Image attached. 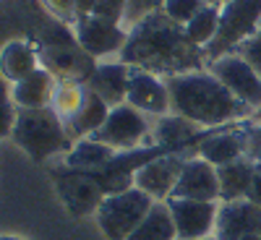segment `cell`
<instances>
[{
    "label": "cell",
    "instance_id": "cell-18",
    "mask_svg": "<svg viewBox=\"0 0 261 240\" xmlns=\"http://www.w3.org/2000/svg\"><path fill=\"white\" fill-rule=\"evenodd\" d=\"M58 89V78L47 68H37L27 78L13 84V102L18 110H42V107H53V97Z\"/></svg>",
    "mask_w": 261,
    "mask_h": 240
},
{
    "label": "cell",
    "instance_id": "cell-5",
    "mask_svg": "<svg viewBox=\"0 0 261 240\" xmlns=\"http://www.w3.org/2000/svg\"><path fill=\"white\" fill-rule=\"evenodd\" d=\"M258 29H261V0H225L220 11L217 37L204 47L206 60L212 63L227 52H235Z\"/></svg>",
    "mask_w": 261,
    "mask_h": 240
},
{
    "label": "cell",
    "instance_id": "cell-21",
    "mask_svg": "<svg viewBox=\"0 0 261 240\" xmlns=\"http://www.w3.org/2000/svg\"><path fill=\"white\" fill-rule=\"evenodd\" d=\"M256 172V162L248 157H241L230 165L217 167V178H220V201H241L248 196L251 180Z\"/></svg>",
    "mask_w": 261,
    "mask_h": 240
},
{
    "label": "cell",
    "instance_id": "cell-29",
    "mask_svg": "<svg viewBox=\"0 0 261 240\" xmlns=\"http://www.w3.org/2000/svg\"><path fill=\"white\" fill-rule=\"evenodd\" d=\"M125 11H128V0H94L92 6V16L113 21V24H123Z\"/></svg>",
    "mask_w": 261,
    "mask_h": 240
},
{
    "label": "cell",
    "instance_id": "cell-26",
    "mask_svg": "<svg viewBox=\"0 0 261 240\" xmlns=\"http://www.w3.org/2000/svg\"><path fill=\"white\" fill-rule=\"evenodd\" d=\"M42 3H45V8H47L58 21L73 26L79 18H84V16L92 13L94 0H42Z\"/></svg>",
    "mask_w": 261,
    "mask_h": 240
},
{
    "label": "cell",
    "instance_id": "cell-27",
    "mask_svg": "<svg viewBox=\"0 0 261 240\" xmlns=\"http://www.w3.org/2000/svg\"><path fill=\"white\" fill-rule=\"evenodd\" d=\"M206 6H209L206 0H165L162 11H165L167 18L175 21V24L186 26L188 21H191L196 13H199L201 8H206Z\"/></svg>",
    "mask_w": 261,
    "mask_h": 240
},
{
    "label": "cell",
    "instance_id": "cell-28",
    "mask_svg": "<svg viewBox=\"0 0 261 240\" xmlns=\"http://www.w3.org/2000/svg\"><path fill=\"white\" fill-rule=\"evenodd\" d=\"M16 102H13V94L8 89V81L0 78V139H6L13 134V125H16Z\"/></svg>",
    "mask_w": 261,
    "mask_h": 240
},
{
    "label": "cell",
    "instance_id": "cell-10",
    "mask_svg": "<svg viewBox=\"0 0 261 240\" xmlns=\"http://www.w3.org/2000/svg\"><path fill=\"white\" fill-rule=\"evenodd\" d=\"M222 201H193V199H167L178 240H201L214 237L217 214Z\"/></svg>",
    "mask_w": 261,
    "mask_h": 240
},
{
    "label": "cell",
    "instance_id": "cell-1",
    "mask_svg": "<svg viewBox=\"0 0 261 240\" xmlns=\"http://www.w3.org/2000/svg\"><path fill=\"white\" fill-rule=\"evenodd\" d=\"M204 47L193 45L186 29L154 11L128 29V42L120 52V63L149 71L160 78L204 71Z\"/></svg>",
    "mask_w": 261,
    "mask_h": 240
},
{
    "label": "cell",
    "instance_id": "cell-22",
    "mask_svg": "<svg viewBox=\"0 0 261 240\" xmlns=\"http://www.w3.org/2000/svg\"><path fill=\"white\" fill-rule=\"evenodd\" d=\"M118 151L113 146H107L102 141H94V139H81L73 144V149L63 157L65 165H71L76 170H86V172H97L102 167H107L113 159H115Z\"/></svg>",
    "mask_w": 261,
    "mask_h": 240
},
{
    "label": "cell",
    "instance_id": "cell-3",
    "mask_svg": "<svg viewBox=\"0 0 261 240\" xmlns=\"http://www.w3.org/2000/svg\"><path fill=\"white\" fill-rule=\"evenodd\" d=\"M37 52L42 68H47L58 81L89 84L97 71V60L79 45L76 32L63 21H53L37 32Z\"/></svg>",
    "mask_w": 261,
    "mask_h": 240
},
{
    "label": "cell",
    "instance_id": "cell-15",
    "mask_svg": "<svg viewBox=\"0 0 261 240\" xmlns=\"http://www.w3.org/2000/svg\"><path fill=\"white\" fill-rule=\"evenodd\" d=\"M246 149H248V128L222 125V128H212V134L204 141H199L196 157L206 159L214 167H222V165H230L235 159L246 157Z\"/></svg>",
    "mask_w": 261,
    "mask_h": 240
},
{
    "label": "cell",
    "instance_id": "cell-6",
    "mask_svg": "<svg viewBox=\"0 0 261 240\" xmlns=\"http://www.w3.org/2000/svg\"><path fill=\"white\" fill-rule=\"evenodd\" d=\"M151 206H154V199L134 185L123 193L105 196L97 209V225L107 240H128V235L141 225Z\"/></svg>",
    "mask_w": 261,
    "mask_h": 240
},
{
    "label": "cell",
    "instance_id": "cell-4",
    "mask_svg": "<svg viewBox=\"0 0 261 240\" xmlns=\"http://www.w3.org/2000/svg\"><path fill=\"white\" fill-rule=\"evenodd\" d=\"M11 139L24 149L34 162H47L53 157L68 154L76 144L68 134V128H65V123L60 120V115L53 107L18 110Z\"/></svg>",
    "mask_w": 261,
    "mask_h": 240
},
{
    "label": "cell",
    "instance_id": "cell-16",
    "mask_svg": "<svg viewBox=\"0 0 261 240\" xmlns=\"http://www.w3.org/2000/svg\"><path fill=\"white\" fill-rule=\"evenodd\" d=\"M170 199H193V201H220V178L217 167L201 157H188L180 172L178 185Z\"/></svg>",
    "mask_w": 261,
    "mask_h": 240
},
{
    "label": "cell",
    "instance_id": "cell-8",
    "mask_svg": "<svg viewBox=\"0 0 261 240\" xmlns=\"http://www.w3.org/2000/svg\"><path fill=\"white\" fill-rule=\"evenodd\" d=\"M149 134V120L144 113H139L136 107L118 104L110 110L105 125L92 136L94 141H102L107 146H113L115 151H130V149H139L141 141Z\"/></svg>",
    "mask_w": 261,
    "mask_h": 240
},
{
    "label": "cell",
    "instance_id": "cell-13",
    "mask_svg": "<svg viewBox=\"0 0 261 240\" xmlns=\"http://www.w3.org/2000/svg\"><path fill=\"white\" fill-rule=\"evenodd\" d=\"M212 134V128H201L193 120L172 113V115H162L154 125V139L151 146H165L175 154H186V157H196V146L199 141H204Z\"/></svg>",
    "mask_w": 261,
    "mask_h": 240
},
{
    "label": "cell",
    "instance_id": "cell-33",
    "mask_svg": "<svg viewBox=\"0 0 261 240\" xmlns=\"http://www.w3.org/2000/svg\"><path fill=\"white\" fill-rule=\"evenodd\" d=\"M246 199L261 209V165H256V172H253V180H251V188H248Z\"/></svg>",
    "mask_w": 261,
    "mask_h": 240
},
{
    "label": "cell",
    "instance_id": "cell-17",
    "mask_svg": "<svg viewBox=\"0 0 261 240\" xmlns=\"http://www.w3.org/2000/svg\"><path fill=\"white\" fill-rule=\"evenodd\" d=\"M186 159H188L186 154H165L154 162L144 165L136 172V188L149 193L154 201H167L172 196V188L180 180Z\"/></svg>",
    "mask_w": 261,
    "mask_h": 240
},
{
    "label": "cell",
    "instance_id": "cell-19",
    "mask_svg": "<svg viewBox=\"0 0 261 240\" xmlns=\"http://www.w3.org/2000/svg\"><path fill=\"white\" fill-rule=\"evenodd\" d=\"M128 81H130V65L118 60V63H97V71L92 73L86 86L110 107H118V104H125Z\"/></svg>",
    "mask_w": 261,
    "mask_h": 240
},
{
    "label": "cell",
    "instance_id": "cell-30",
    "mask_svg": "<svg viewBox=\"0 0 261 240\" xmlns=\"http://www.w3.org/2000/svg\"><path fill=\"white\" fill-rule=\"evenodd\" d=\"M162 6H165V0H128V11H125L123 24L134 26V24H139L144 16L154 13V11H162Z\"/></svg>",
    "mask_w": 261,
    "mask_h": 240
},
{
    "label": "cell",
    "instance_id": "cell-37",
    "mask_svg": "<svg viewBox=\"0 0 261 240\" xmlns=\"http://www.w3.org/2000/svg\"><path fill=\"white\" fill-rule=\"evenodd\" d=\"M258 125H261V123H258Z\"/></svg>",
    "mask_w": 261,
    "mask_h": 240
},
{
    "label": "cell",
    "instance_id": "cell-2",
    "mask_svg": "<svg viewBox=\"0 0 261 240\" xmlns=\"http://www.w3.org/2000/svg\"><path fill=\"white\" fill-rule=\"evenodd\" d=\"M170 89L172 113L193 120L201 128H222L235 120L253 118V107L238 99L227 86L209 71H193L165 78Z\"/></svg>",
    "mask_w": 261,
    "mask_h": 240
},
{
    "label": "cell",
    "instance_id": "cell-35",
    "mask_svg": "<svg viewBox=\"0 0 261 240\" xmlns=\"http://www.w3.org/2000/svg\"><path fill=\"white\" fill-rule=\"evenodd\" d=\"M206 3H209V6H222L225 0H206Z\"/></svg>",
    "mask_w": 261,
    "mask_h": 240
},
{
    "label": "cell",
    "instance_id": "cell-31",
    "mask_svg": "<svg viewBox=\"0 0 261 240\" xmlns=\"http://www.w3.org/2000/svg\"><path fill=\"white\" fill-rule=\"evenodd\" d=\"M235 52L241 55V58H246V60L253 65V68L258 71V76H261V29H258L251 39H246V42H243V45L238 47Z\"/></svg>",
    "mask_w": 261,
    "mask_h": 240
},
{
    "label": "cell",
    "instance_id": "cell-7",
    "mask_svg": "<svg viewBox=\"0 0 261 240\" xmlns=\"http://www.w3.org/2000/svg\"><path fill=\"white\" fill-rule=\"evenodd\" d=\"M47 172L53 178V185L60 196L63 206L68 209L71 217L84 220L89 214H97L99 204L105 201V191L99 188V183L94 180L92 172L76 170L65 162H50Z\"/></svg>",
    "mask_w": 261,
    "mask_h": 240
},
{
    "label": "cell",
    "instance_id": "cell-34",
    "mask_svg": "<svg viewBox=\"0 0 261 240\" xmlns=\"http://www.w3.org/2000/svg\"><path fill=\"white\" fill-rule=\"evenodd\" d=\"M0 240H27V237H18V235H0Z\"/></svg>",
    "mask_w": 261,
    "mask_h": 240
},
{
    "label": "cell",
    "instance_id": "cell-12",
    "mask_svg": "<svg viewBox=\"0 0 261 240\" xmlns=\"http://www.w3.org/2000/svg\"><path fill=\"white\" fill-rule=\"evenodd\" d=\"M217 240H261V209L248 199L222 201L217 214Z\"/></svg>",
    "mask_w": 261,
    "mask_h": 240
},
{
    "label": "cell",
    "instance_id": "cell-20",
    "mask_svg": "<svg viewBox=\"0 0 261 240\" xmlns=\"http://www.w3.org/2000/svg\"><path fill=\"white\" fill-rule=\"evenodd\" d=\"M37 68H42V65H39V52L37 47H32V42L11 39L0 47V78L3 81L18 84Z\"/></svg>",
    "mask_w": 261,
    "mask_h": 240
},
{
    "label": "cell",
    "instance_id": "cell-14",
    "mask_svg": "<svg viewBox=\"0 0 261 240\" xmlns=\"http://www.w3.org/2000/svg\"><path fill=\"white\" fill-rule=\"evenodd\" d=\"M125 102L130 107H136L144 115H170L172 102H170V89L165 78L141 71V68H130V81H128V97Z\"/></svg>",
    "mask_w": 261,
    "mask_h": 240
},
{
    "label": "cell",
    "instance_id": "cell-23",
    "mask_svg": "<svg viewBox=\"0 0 261 240\" xmlns=\"http://www.w3.org/2000/svg\"><path fill=\"white\" fill-rule=\"evenodd\" d=\"M128 240H178V230L167 201H154V206L149 209L141 225L128 235Z\"/></svg>",
    "mask_w": 261,
    "mask_h": 240
},
{
    "label": "cell",
    "instance_id": "cell-11",
    "mask_svg": "<svg viewBox=\"0 0 261 240\" xmlns=\"http://www.w3.org/2000/svg\"><path fill=\"white\" fill-rule=\"evenodd\" d=\"M76 39L79 45L89 52L94 60L113 55V52H123L125 42H128V29H123V24H113V21H105L97 16H84L73 24Z\"/></svg>",
    "mask_w": 261,
    "mask_h": 240
},
{
    "label": "cell",
    "instance_id": "cell-32",
    "mask_svg": "<svg viewBox=\"0 0 261 240\" xmlns=\"http://www.w3.org/2000/svg\"><path fill=\"white\" fill-rule=\"evenodd\" d=\"M246 157L256 165H261V125H248V149H246Z\"/></svg>",
    "mask_w": 261,
    "mask_h": 240
},
{
    "label": "cell",
    "instance_id": "cell-25",
    "mask_svg": "<svg viewBox=\"0 0 261 240\" xmlns=\"http://www.w3.org/2000/svg\"><path fill=\"white\" fill-rule=\"evenodd\" d=\"M220 11H222V6H206L183 26L193 45L206 47L209 42L217 37V29H220Z\"/></svg>",
    "mask_w": 261,
    "mask_h": 240
},
{
    "label": "cell",
    "instance_id": "cell-9",
    "mask_svg": "<svg viewBox=\"0 0 261 240\" xmlns=\"http://www.w3.org/2000/svg\"><path fill=\"white\" fill-rule=\"evenodd\" d=\"M209 73L220 78L248 107H253V110L261 107V76L246 58H241L238 52H227L209 63Z\"/></svg>",
    "mask_w": 261,
    "mask_h": 240
},
{
    "label": "cell",
    "instance_id": "cell-24",
    "mask_svg": "<svg viewBox=\"0 0 261 240\" xmlns=\"http://www.w3.org/2000/svg\"><path fill=\"white\" fill-rule=\"evenodd\" d=\"M86 94H89V86L86 84H73V81H58V89L53 97V110L60 115V120L68 125L79 110L86 102Z\"/></svg>",
    "mask_w": 261,
    "mask_h": 240
},
{
    "label": "cell",
    "instance_id": "cell-36",
    "mask_svg": "<svg viewBox=\"0 0 261 240\" xmlns=\"http://www.w3.org/2000/svg\"><path fill=\"white\" fill-rule=\"evenodd\" d=\"M201 240H217V237H201Z\"/></svg>",
    "mask_w": 261,
    "mask_h": 240
}]
</instances>
